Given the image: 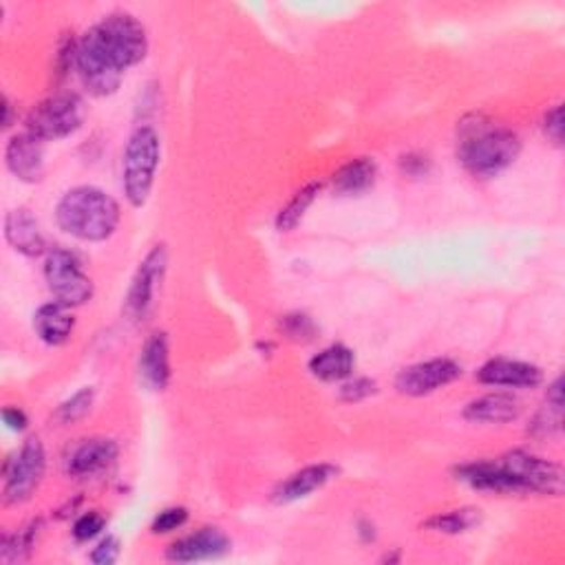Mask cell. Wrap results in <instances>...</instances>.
<instances>
[{
	"instance_id": "obj_24",
	"label": "cell",
	"mask_w": 565,
	"mask_h": 565,
	"mask_svg": "<svg viewBox=\"0 0 565 565\" xmlns=\"http://www.w3.org/2000/svg\"><path fill=\"white\" fill-rule=\"evenodd\" d=\"M479 521H482V510L466 506V508H457V510L438 512V515L429 517L422 523V528H427L431 532H440V534H464V532L473 530Z\"/></svg>"
},
{
	"instance_id": "obj_6",
	"label": "cell",
	"mask_w": 565,
	"mask_h": 565,
	"mask_svg": "<svg viewBox=\"0 0 565 565\" xmlns=\"http://www.w3.org/2000/svg\"><path fill=\"white\" fill-rule=\"evenodd\" d=\"M84 122V102L76 93H56L43 100L27 117V131L41 142H58L74 135Z\"/></svg>"
},
{
	"instance_id": "obj_34",
	"label": "cell",
	"mask_w": 565,
	"mask_h": 565,
	"mask_svg": "<svg viewBox=\"0 0 565 565\" xmlns=\"http://www.w3.org/2000/svg\"><path fill=\"white\" fill-rule=\"evenodd\" d=\"M3 422L8 425V429L19 431V433L25 431L27 425H30L27 414H25L23 409H19V407H5V409H3Z\"/></svg>"
},
{
	"instance_id": "obj_33",
	"label": "cell",
	"mask_w": 565,
	"mask_h": 565,
	"mask_svg": "<svg viewBox=\"0 0 565 565\" xmlns=\"http://www.w3.org/2000/svg\"><path fill=\"white\" fill-rule=\"evenodd\" d=\"M543 133H545V137H547L552 144H556V146L563 144V106H561V104L552 106V109L543 115Z\"/></svg>"
},
{
	"instance_id": "obj_12",
	"label": "cell",
	"mask_w": 565,
	"mask_h": 565,
	"mask_svg": "<svg viewBox=\"0 0 565 565\" xmlns=\"http://www.w3.org/2000/svg\"><path fill=\"white\" fill-rule=\"evenodd\" d=\"M233 543L228 534L219 528H200L193 534H185L177 541H172L166 550V558L172 563H197V561H211L222 558L230 552Z\"/></svg>"
},
{
	"instance_id": "obj_29",
	"label": "cell",
	"mask_w": 565,
	"mask_h": 565,
	"mask_svg": "<svg viewBox=\"0 0 565 565\" xmlns=\"http://www.w3.org/2000/svg\"><path fill=\"white\" fill-rule=\"evenodd\" d=\"M188 521V508L183 506H172V508H163L155 519H152V526L150 530L155 534H168V532H174L179 528H183Z\"/></svg>"
},
{
	"instance_id": "obj_21",
	"label": "cell",
	"mask_w": 565,
	"mask_h": 565,
	"mask_svg": "<svg viewBox=\"0 0 565 565\" xmlns=\"http://www.w3.org/2000/svg\"><path fill=\"white\" fill-rule=\"evenodd\" d=\"M355 369V353L347 344H329L323 351H318L309 360V371L314 378L323 383H340L351 378Z\"/></svg>"
},
{
	"instance_id": "obj_4",
	"label": "cell",
	"mask_w": 565,
	"mask_h": 565,
	"mask_svg": "<svg viewBox=\"0 0 565 565\" xmlns=\"http://www.w3.org/2000/svg\"><path fill=\"white\" fill-rule=\"evenodd\" d=\"M161 159V139L148 124L137 126L124 148L122 159V188L128 204L142 208L155 185V174Z\"/></svg>"
},
{
	"instance_id": "obj_25",
	"label": "cell",
	"mask_w": 565,
	"mask_h": 565,
	"mask_svg": "<svg viewBox=\"0 0 565 565\" xmlns=\"http://www.w3.org/2000/svg\"><path fill=\"white\" fill-rule=\"evenodd\" d=\"M41 530H43V521L36 519L32 523H27L25 528H21L19 532L5 534L3 545H0V558H3V563L27 561L36 547Z\"/></svg>"
},
{
	"instance_id": "obj_23",
	"label": "cell",
	"mask_w": 565,
	"mask_h": 565,
	"mask_svg": "<svg viewBox=\"0 0 565 565\" xmlns=\"http://www.w3.org/2000/svg\"><path fill=\"white\" fill-rule=\"evenodd\" d=\"M563 381L556 378L550 389H547V396L541 405V409L534 414L530 427H528V433L532 438H552L556 433H561L563 429Z\"/></svg>"
},
{
	"instance_id": "obj_1",
	"label": "cell",
	"mask_w": 565,
	"mask_h": 565,
	"mask_svg": "<svg viewBox=\"0 0 565 565\" xmlns=\"http://www.w3.org/2000/svg\"><path fill=\"white\" fill-rule=\"evenodd\" d=\"M148 54L144 25L126 12L104 16L93 25L76 49V71L84 89L95 98L113 95L124 74L139 65Z\"/></svg>"
},
{
	"instance_id": "obj_27",
	"label": "cell",
	"mask_w": 565,
	"mask_h": 565,
	"mask_svg": "<svg viewBox=\"0 0 565 565\" xmlns=\"http://www.w3.org/2000/svg\"><path fill=\"white\" fill-rule=\"evenodd\" d=\"M279 329L281 334L292 340V342H301V344H307L312 342L316 336H318V327L316 323L312 320V316L307 314H301V312H294V314H285L279 323Z\"/></svg>"
},
{
	"instance_id": "obj_15",
	"label": "cell",
	"mask_w": 565,
	"mask_h": 565,
	"mask_svg": "<svg viewBox=\"0 0 565 565\" xmlns=\"http://www.w3.org/2000/svg\"><path fill=\"white\" fill-rule=\"evenodd\" d=\"M139 381L150 392H163L170 383V347L163 331H155L146 338L139 360H137Z\"/></svg>"
},
{
	"instance_id": "obj_11",
	"label": "cell",
	"mask_w": 565,
	"mask_h": 565,
	"mask_svg": "<svg viewBox=\"0 0 565 565\" xmlns=\"http://www.w3.org/2000/svg\"><path fill=\"white\" fill-rule=\"evenodd\" d=\"M120 455L115 440L111 438H87L71 447L65 457V471L76 479L98 477L109 471Z\"/></svg>"
},
{
	"instance_id": "obj_19",
	"label": "cell",
	"mask_w": 565,
	"mask_h": 565,
	"mask_svg": "<svg viewBox=\"0 0 565 565\" xmlns=\"http://www.w3.org/2000/svg\"><path fill=\"white\" fill-rule=\"evenodd\" d=\"M464 420L477 425H508L521 416V403L512 394H486L471 400L464 411Z\"/></svg>"
},
{
	"instance_id": "obj_17",
	"label": "cell",
	"mask_w": 565,
	"mask_h": 565,
	"mask_svg": "<svg viewBox=\"0 0 565 565\" xmlns=\"http://www.w3.org/2000/svg\"><path fill=\"white\" fill-rule=\"evenodd\" d=\"M455 479L468 484L482 493H497V495H521L515 479L501 466L499 460H482L462 464L455 468Z\"/></svg>"
},
{
	"instance_id": "obj_16",
	"label": "cell",
	"mask_w": 565,
	"mask_h": 565,
	"mask_svg": "<svg viewBox=\"0 0 565 565\" xmlns=\"http://www.w3.org/2000/svg\"><path fill=\"white\" fill-rule=\"evenodd\" d=\"M338 473H340L338 466L327 464V462L305 466V468L292 473L285 482H281V484L274 488L272 501L279 504V506L301 501V499L309 497L312 493L325 488L334 477H338Z\"/></svg>"
},
{
	"instance_id": "obj_36",
	"label": "cell",
	"mask_w": 565,
	"mask_h": 565,
	"mask_svg": "<svg viewBox=\"0 0 565 565\" xmlns=\"http://www.w3.org/2000/svg\"><path fill=\"white\" fill-rule=\"evenodd\" d=\"M3 111H5V117H3V128H10L12 126V102L8 95H3Z\"/></svg>"
},
{
	"instance_id": "obj_20",
	"label": "cell",
	"mask_w": 565,
	"mask_h": 565,
	"mask_svg": "<svg viewBox=\"0 0 565 565\" xmlns=\"http://www.w3.org/2000/svg\"><path fill=\"white\" fill-rule=\"evenodd\" d=\"M76 329V318L71 314V307L54 301L47 305H41L34 314V331L36 336L52 347L65 344Z\"/></svg>"
},
{
	"instance_id": "obj_31",
	"label": "cell",
	"mask_w": 565,
	"mask_h": 565,
	"mask_svg": "<svg viewBox=\"0 0 565 565\" xmlns=\"http://www.w3.org/2000/svg\"><path fill=\"white\" fill-rule=\"evenodd\" d=\"M375 392H378V385L369 378H353V381L347 378V383L340 387V400L355 405L371 398Z\"/></svg>"
},
{
	"instance_id": "obj_22",
	"label": "cell",
	"mask_w": 565,
	"mask_h": 565,
	"mask_svg": "<svg viewBox=\"0 0 565 565\" xmlns=\"http://www.w3.org/2000/svg\"><path fill=\"white\" fill-rule=\"evenodd\" d=\"M375 179H378V166H375V161L369 157H358V159L342 163L334 172L331 183H334L336 195L351 197V195L366 193L369 188L375 183Z\"/></svg>"
},
{
	"instance_id": "obj_7",
	"label": "cell",
	"mask_w": 565,
	"mask_h": 565,
	"mask_svg": "<svg viewBox=\"0 0 565 565\" xmlns=\"http://www.w3.org/2000/svg\"><path fill=\"white\" fill-rule=\"evenodd\" d=\"M45 281L54 298L71 309L87 305L93 298V281L82 270L80 259L65 248H54L47 255Z\"/></svg>"
},
{
	"instance_id": "obj_18",
	"label": "cell",
	"mask_w": 565,
	"mask_h": 565,
	"mask_svg": "<svg viewBox=\"0 0 565 565\" xmlns=\"http://www.w3.org/2000/svg\"><path fill=\"white\" fill-rule=\"evenodd\" d=\"M5 239L25 257H41L47 250V239L41 224L27 208H16L5 217Z\"/></svg>"
},
{
	"instance_id": "obj_28",
	"label": "cell",
	"mask_w": 565,
	"mask_h": 565,
	"mask_svg": "<svg viewBox=\"0 0 565 565\" xmlns=\"http://www.w3.org/2000/svg\"><path fill=\"white\" fill-rule=\"evenodd\" d=\"M93 400H95L93 387L80 389L78 394H74L69 400H65V403L58 407V411H56L58 422H63V425H74V422L82 420V418L91 411Z\"/></svg>"
},
{
	"instance_id": "obj_14",
	"label": "cell",
	"mask_w": 565,
	"mask_h": 565,
	"mask_svg": "<svg viewBox=\"0 0 565 565\" xmlns=\"http://www.w3.org/2000/svg\"><path fill=\"white\" fill-rule=\"evenodd\" d=\"M38 137H34L30 131L14 135L5 146V163L10 172L25 181V183H38L45 177V150Z\"/></svg>"
},
{
	"instance_id": "obj_10",
	"label": "cell",
	"mask_w": 565,
	"mask_h": 565,
	"mask_svg": "<svg viewBox=\"0 0 565 565\" xmlns=\"http://www.w3.org/2000/svg\"><path fill=\"white\" fill-rule=\"evenodd\" d=\"M460 375V362H455L453 358H433L403 369L396 378V389L405 396L422 398L449 387Z\"/></svg>"
},
{
	"instance_id": "obj_35",
	"label": "cell",
	"mask_w": 565,
	"mask_h": 565,
	"mask_svg": "<svg viewBox=\"0 0 565 565\" xmlns=\"http://www.w3.org/2000/svg\"><path fill=\"white\" fill-rule=\"evenodd\" d=\"M400 166H403V170L407 172V174H422V172H427V168H429V159L427 157H422V155H405L403 159H400Z\"/></svg>"
},
{
	"instance_id": "obj_26",
	"label": "cell",
	"mask_w": 565,
	"mask_h": 565,
	"mask_svg": "<svg viewBox=\"0 0 565 565\" xmlns=\"http://www.w3.org/2000/svg\"><path fill=\"white\" fill-rule=\"evenodd\" d=\"M323 191L320 183H307L305 188H301V191L292 197V202L279 213L276 217V230L279 233H290L294 230L301 219L305 217V213L309 211V206L316 202L318 193Z\"/></svg>"
},
{
	"instance_id": "obj_2",
	"label": "cell",
	"mask_w": 565,
	"mask_h": 565,
	"mask_svg": "<svg viewBox=\"0 0 565 565\" xmlns=\"http://www.w3.org/2000/svg\"><path fill=\"white\" fill-rule=\"evenodd\" d=\"M519 152V135L486 115L473 113L457 124V159L473 177H497L515 163Z\"/></svg>"
},
{
	"instance_id": "obj_9",
	"label": "cell",
	"mask_w": 565,
	"mask_h": 565,
	"mask_svg": "<svg viewBox=\"0 0 565 565\" xmlns=\"http://www.w3.org/2000/svg\"><path fill=\"white\" fill-rule=\"evenodd\" d=\"M168 265V250L163 244L150 248V252L139 261V268L131 281L126 301H124V314L133 323L146 320L155 305L157 290L161 287L163 274Z\"/></svg>"
},
{
	"instance_id": "obj_30",
	"label": "cell",
	"mask_w": 565,
	"mask_h": 565,
	"mask_svg": "<svg viewBox=\"0 0 565 565\" xmlns=\"http://www.w3.org/2000/svg\"><path fill=\"white\" fill-rule=\"evenodd\" d=\"M106 526V519L98 510H89L74 523V536L76 541H91L95 539Z\"/></svg>"
},
{
	"instance_id": "obj_3",
	"label": "cell",
	"mask_w": 565,
	"mask_h": 565,
	"mask_svg": "<svg viewBox=\"0 0 565 565\" xmlns=\"http://www.w3.org/2000/svg\"><path fill=\"white\" fill-rule=\"evenodd\" d=\"M122 219L120 204L100 188L78 185L56 206L58 228L80 241L100 244L115 235Z\"/></svg>"
},
{
	"instance_id": "obj_32",
	"label": "cell",
	"mask_w": 565,
	"mask_h": 565,
	"mask_svg": "<svg viewBox=\"0 0 565 565\" xmlns=\"http://www.w3.org/2000/svg\"><path fill=\"white\" fill-rule=\"evenodd\" d=\"M120 552H122V547H120V541H117V536H113V534H106L95 547H93V552H91V563H95V565H113L117 558H120Z\"/></svg>"
},
{
	"instance_id": "obj_13",
	"label": "cell",
	"mask_w": 565,
	"mask_h": 565,
	"mask_svg": "<svg viewBox=\"0 0 565 565\" xmlns=\"http://www.w3.org/2000/svg\"><path fill=\"white\" fill-rule=\"evenodd\" d=\"M477 381L488 387L508 389H532L543 381V371L536 364L510 358H493L479 366Z\"/></svg>"
},
{
	"instance_id": "obj_8",
	"label": "cell",
	"mask_w": 565,
	"mask_h": 565,
	"mask_svg": "<svg viewBox=\"0 0 565 565\" xmlns=\"http://www.w3.org/2000/svg\"><path fill=\"white\" fill-rule=\"evenodd\" d=\"M501 466L508 471V475L519 486L521 495L534 493V495H563L565 477L563 468L545 457L532 455L528 451H510L499 457Z\"/></svg>"
},
{
	"instance_id": "obj_5",
	"label": "cell",
	"mask_w": 565,
	"mask_h": 565,
	"mask_svg": "<svg viewBox=\"0 0 565 565\" xmlns=\"http://www.w3.org/2000/svg\"><path fill=\"white\" fill-rule=\"evenodd\" d=\"M47 471V453L38 438H27L23 447L3 464V504L19 506L34 497Z\"/></svg>"
}]
</instances>
